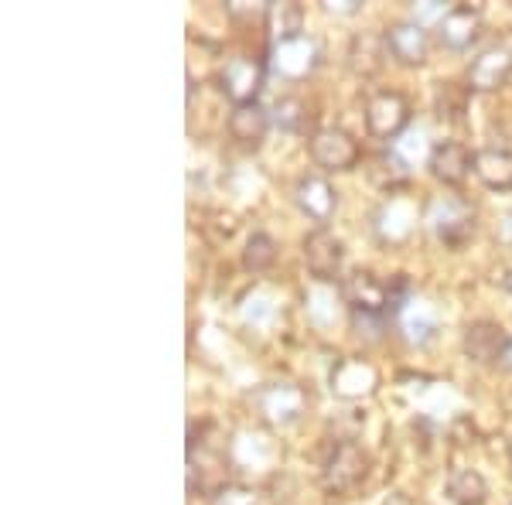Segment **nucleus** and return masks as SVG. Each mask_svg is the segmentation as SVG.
Instances as JSON below:
<instances>
[{"instance_id": "obj_1", "label": "nucleus", "mask_w": 512, "mask_h": 505, "mask_svg": "<svg viewBox=\"0 0 512 505\" xmlns=\"http://www.w3.org/2000/svg\"><path fill=\"white\" fill-rule=\"evenodd\" d=\"M407 291H410V284H407L403 273L383 280L369 270H355L342 280V297H345V304L355 311V318L383 321L386 314H400L403 304L410 301Z\"/></svg>"}, {"instance_id": "obj_2", "label": "nucleus", "mask_w": 512, "mask_h": 505, "mask_svg": "<svg viewBox=\"0 0 512 505\" xmlns=\"http://www.w3.org/2000/svg\"><path fill=\"white\" fill-rule=\"evenodd\" d=\"M205 430H209V424H192V434H188V492L202 495V499H216V495H226L229 461L226 451L205 441Z\"/></svg>"}, {"instance_id": "obj_3", "label": "nucleus", "mask_w": 512, "mask_h": 505, "mask_svg": "<svg viewBox=\"0 0 512 505\" xmlns=\"http://www.w3.org/2000/svg\"><path fill=\"white\" fill-rule=\"evenodd\" d=\"M369 451L362 444H355L352 437L332 444L328 458L321 461V488L328 495H352L355 488L369 478Z\"/></svg>"}, {"instance_id": "obj_4", "label": "nucleus", "mask_w": 512, "mask_h": 505, "mask_svg": "<svg viewBox=\"0 0 512 505\" xmlns=\"http://www.w3.org/2000/svg\"><path fill=\"white\" fill-rule=\"evenodd\" d=\"M410 117H414V106L396 89H379L366 103V130L376 140H396L410 127Z\"/></svg>"}, {"instance_id": "obj_5", "label": "nucleus", "mask_w": 512, "mask_h": 505, "mask_svg": "<svg viewBox=\"0 0 512 505\" xmlns=\"http://www.w3.org/2000/svg\"><path fill=\"white\" fill-rule=\"evenodd\" d=\"M318 69V45L315 38L301 35H287L277 38L270 45V72L287 82H301Z\"/></svg>"}, {"instance_id": "obj_6", "label": "nucleus", "mask_w": 512, "mask_h": 505, "mask_svg": "<svg viewBox=\"0 0 512 505\" xmlns=\"http://www.w3.org/2000/svg\"><path fill=\"white\" fill-rule=\"evenodd\" d=\"M263 79H267V69H263L260 59H250V55H233V59H226V65L219 69V89L233 106L256 103L263 89Z\"/></svg>"}, {"instance_id": "obj_7", "label": "nucleus", "mask_w": 512, "mask_h": 505, "mask_svg": "<svg viewBox=\"0 0 512 505\" xmlns=\"http://www.w3.org/2000/svg\"><path fill=\"white\" fill-rule=\"evenodd\" d=\"M311 157H315V164L321 171H352L355 164H359V140H355L349 130L342 127H321L311 134Z\"/></svg>"}, {"instance_id": "obj_8", "label": "nucleus", "mask_w": 512, "mask_h": 505, "mask_svg": "<svg viewBox=\"0 0 512 505\" xmlns=\"http://www.w3.org/2000/svg\"><path fill=\"white\" fill-rule=\"evenodd\" d=\"M256 407H260L267 424L291 427L304 417V410H308V393H304L297 383H270L260 389Z\"/></svg>"}, {"instance_id": "obj_9", "label": "nucleus", "mask_w": 512, "mask_h": 505, "mask_svg": "<svg viewBox=\"0 0 512 505\" xmlns=\"http://www.w3.org/2000/svg\"><path fill=\"white\" fill-rule=\"evenodd\" d=\"M304 263H308L311 277L321 280V284L338 280L345 263V243L328 226H318L315 233H308V239H304Z\"/></svg>"}, {"instance_id": "obj_10", "label": "nucleus", "mask_w": 512, "mask_h": 505, "mask_svg": "<svg viewBox=\"0 0 512 505\" xmlns=\"http://www.w3.org/2000/svg\"><path fill=\"white\" fill-rule=\"evenodd\" d=\"M427 222H431L434 236L441 239L444 246H465L468 236L475 233V212L468 209L465 202H458V198H437L431 205V215H427Z\"/></svg>"}, {"instance_id": "obj_11", "label": "nucleus", "mask_w": 512, "mask_h": 505, "mask_svg": "<svg viewBox=\"0 0 512 505\" xmlns=\"http://www.w3.org/2000/svg\"><path fill=\"white\" fill-rule=\"evenodd\" d=\"M509 331L499 325V321H472L465 328V338H461V349H465L468 359L475 366H495V362H506V352H509Z\"/></svg>"}, {"instance_id": "obj_12", "label": "nucleus", "mask_w": 512, "mask_h": 505, "mask_svg": "<svg viewBox=\"0 0 512 505\" xmlns=\"http://www.w3.org/2000/svg\"><path fill=\"white\" fill-rule=\"evenodd\" d=\"M427 168H431V175L441 185L458 188L475 171V154L465 144H458V140H437L431 154H427Z\"/></svg>"}, {"instance_id": "obj_13", "label": "nucleus", "mask_w": 512, "mask_h": 505, "mask_svg": "<svg viewBox=\"0 0 512 505\" xmlns=\"http://www.w3.org/2000/svg\"><path fill=\"white\" fill-rule=\"evenodd\" d=\"M509 76H512V48L489 45L468 65V89L472 93H495V89L506 86Z\"/></svg>"}, {"instance_id": "obj_14", "label": "nucleus", "mask_w": 512, "mask_h": 505, "mask_svg": "<svg viewBox=\"0 0 512 505\" xmlns=\"http://www.w3.org/2000/svg\"><path fill=\"white\" fill-rule=\"evenodd\" d=\"M379 386V372L366 359H338L332 366V393L338 400L355 403L373 396Z\"/></svg>"}, {"instance_id": "obj_15", "label": "nucleus", "mask_w": 512, "mask_h": 505, "mask_svg": "<svg viewBox=\"0 0 512 505\" xmlns=\"http://www.w3.org/2000/svg\"><path fill=\"white\" fill-rule=\"evenodd\" d=\"M386 48L400 65H424L431 55V31L417 21H396L386 28Z\"/></svg>"}, {"instance_id": "obj_16", "label": "nucleus", "mask_w": 512, "mask_h": 505, "mask_svg": "<svg viewBox=\"0 0 512 505\" xmlns=\"http://www.w3.org/2000/svg\"><path fill=\"white\" fill-rule=\"evenodd\" d=\"M478 35H482V14L468 4L451 7V11L444 14V21L437 24V38H441V45L451 48V52H465V48H472L478 41Z\"/></svg>"}, {"instance_id": "obj_17", "label": "nucleus", "mask_w": 512, "mask_h": 505, "mask_svg": "<svg viewBox=\"0 0 512 505\" xmlns=\"http://www.w3.org/2000/svg\"><path fill=\"white\" fill-rule=\"evenodd\" d=\"M294 198H297V205H301V212L308 215V219H315L318 226H325L338 209V195L325 175H304L297 181Z\"/></svg>"}, {"instance_id": "obj_18", "label": "nucleus", "mask_w": 512, "mask_h": 505, "mask_svg": "<svg viewBox=\"0 0 512 505\" xmlns=\"http://www.w3.org/2000/svg\"><path fill=\"white\" fill-rule=\"evenodd\" d=\"M475 175L492 192H509L512 188V151L509 147H482L475 151Z\"/></svg>"}, {"instance_id": "obj_19", "label": "nucleus", "mask_w": 512, "mask_h": 505, "mask_svg": "<svg viewBox=\"0 0 512 505\" xmlns=\"http://www.w3.org/2000/svg\"><path fill=\"white\" fill-rule=\"evenodd\" d=\"M270 130V113L260 103L250 106H233L229 113V134H233L243 147H260L263 137Z\"/></svg>"}, {"instance_id": "obj_20", "label": "nucleus", "mask_w": 512, "mask_h": 505, "mask_svg": "<svg viewBox=\"0 0 512 505\" xmlns=\"http://www.w3.org/2000/svg\"><path fill=\"white\" fill-rule=\"evenodd\" d=\"M390 59V48H386V38L379 35H355L349 45V65L355 76H376L379 69Z\"/></svg>"}, {"instance_id": "obj_21", "label": "nucleus", "mask_w": 512, "mask_h": 505, "mask_svg": "<svg viewBox=\"0 0 512 505\" xmlns=\"http://www.w3.org/2000/svg\"><path fill=\"white\" fill-rule=\"evenodd\" d=\"M369 178L376 181L383 192H396L410 181V164L407 157H400V151H383L373 157V168H369Z\"/></svg>"}, {"instance_id": "obj_22", "label": "nucleus", "mask_w": 512, "mask_h": 505, "mask_svg": "<svg viewBox=\"0 0 512 505\" xmlns=\"http://www.w3.org/2000/svg\"><path fill=\"white\" fill-rule=\"evenodd\" d=\"M485 495H489V485H485L482 471H475V468L451 471V478H448V499L454 505H482Z\"/></svg>"}, {"instance_id": "obj_23", "label": "nucleus", "mask_w": 512, "mask_h": 505, "mask_svg": "<svg viewBox=\"0 0 512 505\" xmlns=\"http://www.w3.org/2000/svg\"><path fill=\"white\" fill-rule=\"evenodd\" d=\"M400 325H403V331H407L410 342H427V338L434 335L437 318H434L431 304L417 301V297H410V301L400 308Z\"/></svg>"}, {"instance_id": "obj_24", "label": "nucleus", "mask_w": 512, "mask_h": 505, "mask_svg": "<svg viewBox=\"0 0 512 505\" xmlns=\"http://www.w3.org/2000/svg\"><path fill=\"white\" fill-rule=\"evenodd\" d=\"M277 239L270 233H263V229H256V233L246 239V250H243V267L250 273H267L270 267L277 263Z\"/></svg>"}, {"instance_id": "obj_25", "label": "nucleus", "mask_w": 512, "mask_h": 505, "mask_svg": "<svg viewBox=\"0 0 512 505\" xmlns=\"http://www.w3.org/2000/svg\"><path fill=\"white\" fill-rule=\"evenodd\" d=\"M465 89L454 86V82H441V89H437V113H441V120H461V113H465Z\"/></svg>"}, {"instance_id": "obj_26", "label": "nucleus", "mask_w": 512, "mask_h": 505, "mask_svg": "<svg viewBox=\"0 0 512 505\" xmlns=\"http://www.w3.org/2000/svg\"><path fill=\"white\" fill-rule=\"evenodd\" d=\"M267 18L280 21V31L274 35V41L287 38V35H301V7H297V4H270Z\"/></svg>"}, {"instance_id": "obj_27", "label": "nucleus", "mask_w": 512, "mask_h": 505, "mask_svg": "<svg viewBox=\"0 0 512 505\" xmlns=\"http://www.w3.org/2000/svg\"><path fill=\"white\" fill-rule=\"evenodd\" d=\"M274 120H277V127H284V130H297L304 123V103L301 99H280V103L274 106Z\"/></svg>"}, {"instance_id": "obj_28", "label": "nucleus", "mask_w": 512, "mask_h": 505, "mask_svg": "<svg viewBox=\"0 0 512 505\" xmlns=\"http://www.w3.org/2000/svg\"><path fill=\"white\" fill-rule=\"evenodd\" d=\"M328 11H338V14H352V11H359V0H338V4H335V0H328Z\"/></svg>"}, {"instance_id": "obj_29", "label": "nucleus", "mask_w": 512, "mask_h": 505, "mask_svg": "<svg viewBox=\"0 0 512 505\" xmlns=\"http://www.w3.org/2000/svg\"><path fill=\"white\" fill-rule=\"evenodd\" d=\"M499 284H502V287H506V291L512 294V260L506 263V267H502V270H499Z\"/></svg>"}, {"instance_id": "obj_30", "label": "nucleus", "mask_w": 512, "mask_h": 505, "mask_svg": "<svg viewBox=\"0 0 512 505\" xmlns=\"http://www.w3.org/2000/svg\"><path fill=\"white\" fill-rule=\"evenodd\" d=\"M506 366L512 369V342H509V352H506Z\"/></svg>"}, {"instance_id": "obj_31", "label": "nucleus", "mask_w": 512, "mask_h": 505, "mask_svg": "<svg viewBox=\"0 0 512 505\" xmlns=\"http://www.w3.org/2000/svg\"><path fill=\"white\" fill-rule=\"evenodd\" d=\"M509 465H512V441H509Z\"/></svg>"}]
</instances>
